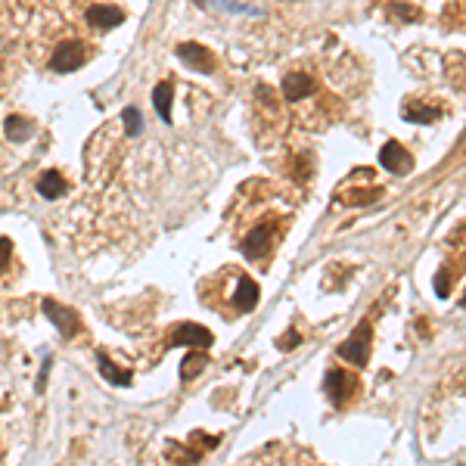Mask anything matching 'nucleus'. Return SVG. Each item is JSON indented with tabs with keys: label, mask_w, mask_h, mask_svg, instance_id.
Masks as SVG:
<instances>
[{
	"label": "nucleus",
	"mask_w": 466,
	"mask_h": 466,
	"mask_svg": "<svg viewBox=\"0 0 466 466\" xmlns=\"http://www.w3.org/2000/svg\"><path fill=\"white\" fill-rule=\"evenodd\" d=\"M277 243V230H274V224H255L252 230L246 233V239L239 243V249H243V255L246 258H252V261H258V258H268V252L274 249Z\"/></svg>",
	"instance_id": "nucleus-1"
},
{
	"label": "nucleus",
	"mask_w": 466,
	"mask_h": 466,
	"mask_svg": "<svg viewBox=\"0 0 466 466\" xmlns=\"http://www.w3.org/2000/svg\"><path fill=\"white\" fill-rule=\"evenodd\" d=\"M339 357H345L348 364H357V367H364L370 361V323L367 321L357 326L354 336L345 345H339Z\"/></svg>",
	"instance_id": "nucleus-2"
},
{
	"label": "nucleus",
	"mask_w": 466,
	"mask_h": 466,
	"mask_svg": "<svg viewBox=\"0 0 466 466\" xmlns=\"http://www.w3.org/2000/svg\"><path fill=\"white\" fill-rule=\"evenodd\" d=\"M326 395H330V401L336 404V407H342V404H348V398L354 395L357 388V379L348 376L345 370H330L326 373Z\"/></svg>",
	"instance_id": "nucleus-3"
},
{
	"label": "nucleus",
	"mask_w": 466,
	"mask_h": 466,
	"mask_svg": "<svg viewBox=\"0 0 466 466\" xmlns=\"http://www.w3.org/2000/svg\"><path fill=\"white\" fill-rule=\"evenodd\" d=\"M81 62H84L81 41H62L56 50H53V56H50V66L56 68V72H75Z\"/></svg>",
	"instance_id": "nucleus-4"
},
{
	"label": "nucleus",
	"mask_w": 466,
	"mask_h": 466,
	"mask_svg": "<svg viewBox=\"0 0 466 466\" xmlns=\"http://www.w3.org/2000/svg\"><path fill=\"white\" fill-rule=\"evenodd\" d=\"M230 311L233 314H249L255 305H258V286L249 277H237V289L230 292Z\"/></svg>",
	"instance_id": "nucleus-5"
},
{
	"label": "nucleus",
	"mask_w": 466,
	"mask_h": 466,
	"mask_svg": "<svg viewBox=\"0 0 466 466\" xmlns=\"http://www.w3.org/2000/svg\"><path fill=\"white\" fill-rule=\"evenodd\" d=\"M171 342L174 345H199V348H208L212 345V333L199 323H181L171 330Z\"/></svg>",
	"instance_id": "nucleus-6"
},
{
	"label": "nucleus",
	"mask_w": 466,
	"mask_h": 466,
	"mask_svg": "<svg viewBox=\"0 0 466 466\" xmlns=\"http://www.w3.org/2000/svg\"><path fill=\"white\" fill-rule=\"evenodd\" d=\"M379 165H386L388 171H398V174H407L410 168H414V159H410V153L404 150L401 143H386L383 153H379Z\"/></svg>",
	"instance_id": "nucleus-7"
},
{
	"label": "nucleus",
	"mask_w": 466,
	"mask_h": 466,
	"mask_svg": "<svg viewBox=\"0 0 466 466\" xmlns=\"http://www.w3.org/2000/svg\"><path fill=\"white\" fill-rule=\"evenodd\" d=\"M177 56H181L190 68H196V72H212L215 68V56L199 44H181L177 47Z\"/></svg>",
	"instance_id": "nucleus-8"
},
{
	"label": "nucleus",
	"mask_w": 466,
	"mask_h": 466,
	"mask_svg": "<svg viewBox=\"0 0 466 466\" xmlns=\"http://www.w3.org/2000/svg\"><path fill=\"white\" fill-rule=\"evenodd\" d=\"M88 22H90V28H97V31H109V28H119L121 25L124 13L119 10V6H90Z\"/></svg>",
	"instance_id": "nucleus-9"
},
{
	"label": "nucleus",
	"mask_w": 466,
	"mask_h": 466,
	"mask_svg": "<svg viewBox=\"0 0 466 466\" xmlns=\"http://www.w3.org/2000/svg\"><path fill=\"white\" fill-rule=\"evenodd\" d=\"M317 88H314V81H311L308 75H289L283 81V97L289 100V103H299V100H305L311 97Z\"/></svg>",
	"instance_id": "nucleus-10"
},
{
	"label": "nucleus",
	"mask_w": 466,
	"mask_h": 466,
	"mask_svg": "<svg viewBox=\"0 0 466 466\" xmlns=\"http://www.w3.org/2000/svg\"><path fill=\"white\" fill-rule=\"evenodd\" d=\"M44 311H47V317H50V321L59 326V333L72 336V333L78 330V321H75V314H72V311H68V308L56 305V301H44Z\"/></svg>",
	"instance_id": "nucleus-11"
},
{
	"label": "nucleus",
	"mask_w": 466,
	"mask_h": 466,
	"mask_svg": "<svg viewBox=\"0 0 466 466\" xmlns=\"http://www.w3.org/2000/svg\"><path fill=\"white\" fill-rule=\"evenodd\" d=\"M16 277V255L13 243L6 237H0V286H6Z\"/></svg>",
	"instance_id": "nucleus-12"
},
{
	"label": "nucleus",
	"mask_w": 466,
	"mask_h": 466,
	"mask_svg": "<svg viewBox=\"0 0 466 466\" xmlns=\"http://www.w3.org/2000/svg\"><path fill=\"white\" fill-rule=\"evenodd\" d=\"M37 190H41V196H47V199H56V196H62V190H66V181L59 177V171H47V174H41V181H37Z\"/></svg>",
	"instance_id": "nucleus-13"
},
{
	"label": "nucleus",
	"mask_w": 466,
	"mask_h": 466,
	"mask_svg": "<svg viewBox=\"0 0 466 466\" xmlns=\"http://www.w3.org/2000/svg\"><path fill=\"white\" fill-rule=\"evenodd\" d=\"M100 373H103V376L109 379V383H112V386H128L131 383V373L128 370H119V367H115V364L112 361H106V357H100Z\"/></svg>",
	"instance_id": "nucleus-14"
},
{
	"label": "nucleus",
	"mask_w": 466,
	"mask_h": 466,
	"mask_svg": "<svg viewBox=\"0 0 466 466\" xmlns=\"http://www.w3.org/2000/svg\"><path fill=\"white\" fill-rule=\"evenodd\" d=\"M205 364L208 361L202 354H186L184 361H181V379H184V383H190L193 376H199V373L205 370Z\"/></svg>",
	"instance_id": "nucleus-15"
},
{
	"label": "nucleus",
	"mask_w": 466,
	"mask_h": 466,
	"mask_svg": "<svg viewBox=\"0 0 466 466\" xmlns=\"http://www.w3.org/2000/svg\"><path fill=\"white\" fill-rule=\"evenodd\" d=\"M171 84H159V88H155V93H153V103H155V109H159V115L162 119H171Z\"/></svg>",
	"instance_id": "nucleus-16"
},
{
	"label": "nucleus",
	"mask_w": 466,
	"mask_h": 466,
	"mask_svg": "<svg viewBox=\"0 0 466 466\" xmlns=\"http://www.w3.org/2000/svg\"><path fill=\"white\" fill-rule=\"evenodd\" d=\"M6 137L10 140H25V134H28V124L19 119V115H10V119H6Z\"/></svg>",
	"instance_id": "nucleus-17"
},
{
	"label": "nucleus",
	"mask_w": 466,
	"mask_h": 466,
	"mask_svg": "<svg viewBox=\"0 0 466 466\" xmlns=\"http://www.w3.org/2000/svg\"><path fill=\"white\" fill-rule=\"evenodd\" d=\"M407 119L410 121H435L438 119V109H429V106H407Z\"/></svg>",
	"instance_id": "nucleus-18"
},
{
	"label": "nucleus",
	"mask_w": 466,
	"mask_h": 466,
	"mask_svg": "<svg viewBox=\"0 0 466 466\" xmlns=\"http://www.w3.org/2000/svg\"><path fill=\"white\" fill-rule=\"evenodd\" d=\"M124 124H128V134H137L140 131V112L137 109H124Z\"/></svg>",
	"instance_id": "nucleus-19"
}]
</instances>
